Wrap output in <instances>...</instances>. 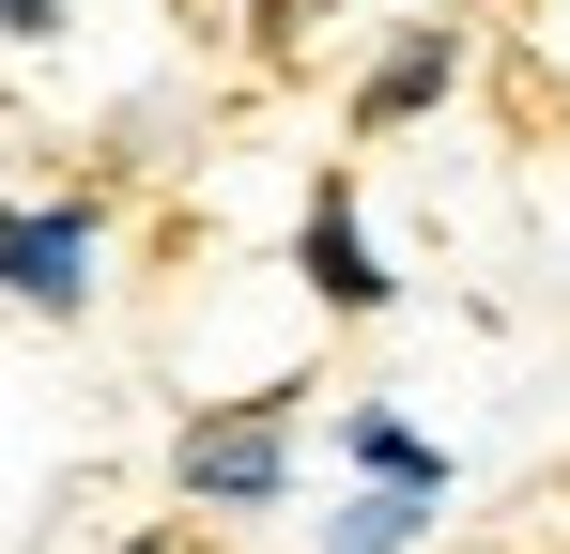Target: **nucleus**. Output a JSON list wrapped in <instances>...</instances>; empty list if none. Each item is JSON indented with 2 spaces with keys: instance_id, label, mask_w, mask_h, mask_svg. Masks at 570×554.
Masks as SVG:
<instances>
[{
  "instance_id": "obj_1",
  "label": "nucleus",
  "mask_w": 570,
  "mask_h": 554,
  "mask_svg": "<svg viewBox=\"0 0 570 554\" xmlns=\"http://www.w3.org/2000/svg\"><path fill=\"white\" fill-rule=\"evenodd\" d=\"M170 493H186V508H216V524L293 508V385H232V400H200L186 447H170Z\"/></svg>"
},
{
  "instance_id": "obj_2",
  "label": "nucleus",
  "mask_w": 570,
  "mask_h": 554,
  "mask_svg": "<svg viewBox=\"0 0 570 554\" xmlns=\"http://www.w3.org/2000/svg\"><path fill=\"white\" fill-rule=\"evenodd\" d=\"M0 293L31 324H78L108 293V216L94 200H0Z\"/></svg>"
},
{
  "instance_id": "obj_3",
  "label": "nucleus",
  "mask_w": 570,
  "mask_h": 554,
  "mask_svg": "<svg viewBox=\"0 0 570 554\" xmlns=\"http://www.w3.org/2000/svg\"><path fill=\"white\" fill-rule=\"evenodd\" d=\"M293 277H308V308H340V324L401 308V263L371 247V216H355V185H340V170L308 185V216H293Z\"/></svg>"
},
{
  "instance_id": "obj_4",
  "label": "nucleus",
  "mask_w": 570,
  "mask_h": 554,
  "mask_svg": "<svg viewBox=\"0 0 570 554\" xmlns=\"http://www.w3.org/2000/svg\"><path fill=\"white\" fill-rule=\"evenodd\" d=\"M463 62H478V31L463 16H401L371 47V78H355V139H401V123H432L448 92H463Z\"/></svg>"
},
{
  "instance_id": "obj_5",
  "label": "nucleus",
  "mask_w": 570,
  "mask_h": 554,
  "mask_svg": "<svg viewBox=\"0 0 570 554\" xmlns=\"http://www.w3.org/2000/svg\"><path fill=\"white\" fill-rule=\"evenodd\" d=\"M340 462H355L371 493H432V508H448V447H432L401 400H340Z\"/></svg>"
},
{
  "instance_id": "obj_6",
  "label": "nucleus",
  "mask_w": 570,
  "mask_h": 554,
  "mask_svg": "<svg viewBox=\"0 0 570 554\" xmlns=\"http://www.w3.org/2000/svg\"><path fill=\"white\" fill-rule=\"evenodd\" d=\"M432 524H448L432 493H340L324 508V554H432Z\"/></svg>"
},
{
  "instance_id": "obj_7",
  "label": "nucleus",
  "mask_w": 570,
  "mask_h": 554,
  "mask_svg": "<svg viewBox=\"0 0 570 554\" xmlns=\"http://www.w3.org/2000/svg\"><path fill=\"white\" fill-rule=\"evenodd\" d=\"M324 16H355V0H247V31H263V47H308Z\"/></svg>"
},
{
  "instance_id": "obj_8",
  "label": "nucleus",
  "mask_w": 570,
  "mask_h": 554,
  "mask_svg": "<svg viewBox=\"0 0 570 554\" xmlns=\"http://www.w3.org/2000/svg\"><path fill=\"white\" fill-rule=\"evenodd\" d=\"M0 31H16V47H31V31H62V0H0Z\"/></svg>"
},
{
  "instance_id": "obj_9",
  "label": "nucleus",
  "mask_w": 570,
  "mask_h": 554,
  "mask_svg": "<svg viewBox=\"0 0 570 554\" xmlns=\"http://www.w3.org/2000/svg\"><path fill=\"white\" fill-rule=\"evenodd\" d=\"M124 554H186V540H124Z\"/></svg>"
}]
</instances>
